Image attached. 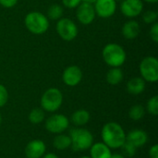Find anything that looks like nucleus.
Instances as JSON below:
<instances>
[{"label": "nucleus", "mask_w": 158, "mask_h": 158, "mask_svg": "<svg viewBox=\"0 0 158 158\" xmlns=\"http://www.w3.org/2000/svg\"><path fill=\"white\" fill-rule=\"evenodd\" d=\"M82 2H86V3H90V4H94L96 0H81Z\"/></svg>", "instance_id": "obj_35"}, {"label": "nucleus", "mask_w": 158, "mask_h": 158, "mask_svg": "<svg viewBox=\"0 0 158 158\" xmlns=\"http://www.w3.org/2000/svg\"><path fill=\"white\" fill-rule=\"evenodd\" d=\"M124 74L120 68H111L106 73V79L110 85H118L123 80Z\"/></svg>", "instance_id": "obj_20"}, {"label": "nucleus", "mask_w": 158, "mask_h": 158, "mask_svg": "<svg viewBox=\"0 0 158 158\" xmlns=\"http://www.w3.org/2000/svg\"><path fill=\"white\" fill-rule=\"evenodd\" d=\"M44 111L42 108H33L29 114V121L37 125L44 120Z\"/></svg>", "instance_id": "obj_22"}, {"label": "nucleus", "mask_w": 158, "mask_h": 158, "mask_svg": "<svg viewBox=\"0 0 158 158\" xmlns=\"http://www.w3.org/2000/svg\"><path fill=\"white\" fill-rule=\"evenodd\" d=\"M18 3V0H0V5L6 8H11L15 6Z\"/></svg>", "instance_id": "obj_30"}, {"label": "nucleus", "mask_w": 158, "mask_h": 158, "mask_svg": "<svg viewBox=\"0 0 158 158\" xmlns=\"http://www.w3.org/2000/svg\"><path fill=\"white\" fill-rule=\"evenodd\" d=\"M8 100V92L6 88L0 84V107H3Z\"/></svg>", "instance_id": "obj_27"}, {"label": "nucleus", "mask_w": 158, "mask_h": 158, "mask_svg": "<svg viewBox=\"0 0 158 158\" xmlns=\"http://www.w3.org/2000/svg\"><path fill=\"white\" fill-rule=\"evenodd\" d=\"M145 115V109L142 105H134L131 107L129 111V117L132 120H140Z\"/></svg>", "instance_id": "obj_23"}, {"label": "nucleus", "mask_w": 158, "mask_h": 158, "mask_svg": "<svg viewBox=\"0 0 158 158\" xmlns=\"http://www.w3.org/2000/svg\"><path fill=\"white\" fill-rule=\"evenodd\" d=\"M1 122H2V117H1V114H0V125H1Z\"/></svg>", "instance_id": "obj_37"}, {"label": "nucleus", "mask_w": 158, "mask_h": 158, "mask_svg": "<svg viewBox=\"0 0 158 158\" xmlns=\"http://www.w3.org/2000/svg\"><path fill=\"white\" fill-rule=\"evenodd\" d=\"M121 148L123 149L124 154H125L127 156H129V157H133V156H135L136 150H137V148H136L132 143H131L128 142V141H126V142L123 143V145H122Z\"/></svg>", "instance_id": "obj_26"}, {"label": "nucleus", "mask_w": 158, "mask_h": 158, "mask_svg": "<svg viewBox=\"0 0 158 158\" xmlns=\"http://www.w3.org/2000/svg\"><path fill=\"white\" fill-rule=\"evenodd\" d=\"M140 31H141L140 24L136 20H129L124 23L121 32L126 39L133 40L138 37V35L140 34Z\"/></svg>", "instance_id": "obj_16"}, {"label": "nucleus", "mask_w": 158, "mask_h": 158, "mask_svg": "<svg viewBox=\"0 0 158 158\" xmlns=\"http://www.w3.org/2000/svg\"><path fill=\"white\" fill-rule=\"evenodd\" d=\"M104 61L111 68H119L126 61V52L124 48L115 43L106 44L102 52Z\"/></svg>", "instance_id": "obj_3"}, {"label": "nucleus", "mask_w": 158, "mask_h": 158, "mask_svg": "<svg viewBox=\"0 0 158 158\" xmlns=\"http://www.w3.org/2000/svg\"><path fill=\"white\" fill-rule=\"evenodd\" d=\"M94 4L95 14L103 19L112 17L117 10L116 0H96Z\"/></svg>", "instance_id": "obj_10"}, {"label": "nucleus", "mask_w": 158, "mask_h": 158, "mask_svg": "<svg viewBox=\"0 0 158 158\" xmlns=\"http://www.w3.org/2000/svg\"><path fill=\"white\" fill-rule=\"evenodd\" d=\"M80 158H91L90 156H81V157Z\"/></svg>", "instance_id": "obj_36"}, {"label": "nucleus", "mask_w": 158, "mask_h": 158, "mask_svg": "<svg viewBox=\"0 0 158 158\" xmlns=\"http://www.w3.org/2000/svg\"><path fill=\"white\" fill-rule=\"evenodd\" d=\"M56 32L62 40L70 42L77 37L78 27L70 19L61 18L56 22Z\"/></svg>", "instance_id": "obj_7"}, {"label": "nucleus", "mask_w": 158, "mask_h": 158, "mask_svg": "<svg viewBox=\"0 0 158 158\" xmlns=\"http://www.w3.org/2000/svg\"><path fill=\"white\" fill-rule=\"evenodd\" d=\"M82 1L81 0H62V4L65 7L68 8H76Z\"/></svg>", "instance_id": "obj_29"}, {"label": "nucleus", "mask_w": 158, "mask_h": 158, "mask_svg": "<svg viewBox=\"0 0 158 158\" xmlns=\"http://www.w3.org/2000/svg\"><path fill=\"white\" fill-rule=\"evenodd\" d=\"M27 30L36 35L43 34L49 28V20L45 15L38 11H32L26 15L24 19Z\"/></svg>", "instance_id": "obj_4"}, {"label": "nucleus", "mask_w": 158, "mask_h": 158, "mask_svg": "<svg viewBox=\"0 0 158 158\" xmlns=\"http://www.w3.org/2000/svg\"><path fill=\"white\" fill-rule=\"evenodd\" d=\"M149 157L150 158H158V145L154 144L150 150H149Z\"/></svg>", "instance_id": "obj_31"}, {"label": "nucleus", "mask_w": 158, "mask_h": 158, "mask_svg": "<svg viewBox=\"0 0 158 158\" xmlns=\"http://www.w3.org/2000/svg\"><path fill=\"white\" fill-rule=\"evenodd\" d=\"M143 3L142 0H123L120 5L121 13L127 18H135L142 14Z\"/></svg>", "instance_id": "obj_12"}, {"label": "nucleus", "mask_w": 158, "mask_h": 158, "mask_svg": "<svg viewBox=\"0 0 158 158\" xmlns=\"http://www.w3.org/2000/svg\"><path fill=\"white\" fill-rule=\"evenodd\" d=\"M142 1H144V2H147V3H151V4H155V3H157L158 0H142Z\"/></svg>", "instance_id": "obj_34"}, {"label": "nucleus", "mask_w": 158, "mask_h": 158, "mask_svg": "<svg viewBox=\"0 0 158 158\" xmlns=\"http://www.w3.org/2000/svg\"><path fill=\"white\" fill-rule=\"evenodd\" d=\"M150 37L153 40L154 43H158V24L157 22H155L152 24V27L150 29Z\"/></svg>", "instance_id": "obj_28"}, {"label": "nucleus", "mask_w": 158, "mask_h": 158, "mask_svg": "<svg viewBox=\"0 0 158 158\" xmlns=\"http://www.w3.org/2000/svg\"><path fill=\"white\" fill-rule=\"evenodd\" d=\"M90 118H91L90 113L85 109L76 110L71 115V122L76 127H82L86 125L90 121Z\"/></svg>", "instance_id": "obj_18"}, {"label": "nucleus", "mask_w": 158, "mask_h": 158, "mask_svg": "<svg viewBox=\"0 0 158 158\" xmlns=\"http://www.w3.org/2000/svg\"><path fill=\"white\" fill-rule=\"evenodd\" d=\"M145 81L141 77H134L131 79L127 83V92L132 95H138L145 90Z\"/></svg>", "instance_id": "obj_17"}, {"label": "nucleus", "mask_w": 158, "mask_h": 158, "mask_svg": "<svg viewBox=\"0 0 158 158\" xmlns=\"http://www.w3.org/2000/svg\"><path fill=\"white\" fill-rule=\"evenodd\" d=\"M111 158H126L123 155H121V154H112V156H111Z\"/></svg>", "instance_id": "obj_33"}, {"label": "nucleus", "mask_w": 158, "mask_h": 158, "mask_svg": "<svg viewBox=\"0 0 158 158\" xmlns=\"http://www.w3.org/2000/svg\"><path fill=\"white\" fill-rule=\"evenodd\" d=\"M146 109L148 111L149 114H151L152 116H157L158 115V96L155 95L153 97H151L146 105Z\"/></svg>", "instance_id": "obj_24"}, {"label": "nucleus", "mask_w": 158, "mask_h": 158, "mask_svg": "<svg viewBox=\"0 0 158 158\" xmlns=\"http://www.w3.org/2000/svg\"><path fill=\"white\" fill-rule=\"evenodd\" d=\"M103 143L110 149H119L126 142V132L117 122L110 121L106 123L101 131Z\"/></svg>", "instance_id": "obj_1"}, {"label": "nucleus", "mask_w": 158, "mask_h": 158, "mask_svg": "<svg viewBox=\"0 0 158 158\" xmlns=\"http://www.w3.org/2000/svg\"><path fill=\"white\" fill-rule=\"evenodd\" d=\"M63 7L58 4H53L49 6L47 10V19L52 20H58L63 16Z\"/></svg>", "instance_id": "obj_21"}, {"label": "nucleus", "mask_w": 158, "mask_h": 158, "mask_svg": "<svg viewBox=\"0 0 158 158\" xmlns=\"http://www.w3.org/2000/svg\"><path fill=\"white\" fill-rule=\"evenodd\" d=\"M89 150L91 158H111L112 156L111 149L103 142L93 143Z\"/></svg>", "instance_id": "obj_15"}, {"label": "nucleus", "mask_w": 158, "mask_h": 158, "mask_svg": "<svg viewBox=\"0 0 158 158\" xmlns=\"http://www.w3.org/2000/svg\"><path fill=\"white\" fill-rule=\"evenodd\" d=\"M141 78L145 81L155 83L158 81V60L156 56H146L140 63Z\"/></svg>", "instance_id": "obj_6"}, {"label": "nucleus", "mask_w": 158, "mask_h": 158, "mask_svg": "<svg viewBox=\"0 0 158 158\" xmlns=\"http://www.w3.org/2000/svg\"><path fill=\"white\" fill-rule=\"evenodd\" d=\"M69 137L71 140V149L74 152H82L89 150L94 143V136L92 132L81 127L70 130Z\"/></svg>", "instance_id": "obj_2"}, {"label": "nucleus", "mask_w": 158, "mask_h": 158, "mask_svg": "<svg viewBox=\"0 0 158 158\" xmlns=\"http://www.w3.org/2000/svg\"><path fill=\"white\" fill-rule=\"evenodd\" d=\"M71 145V140L69 135L59 133L56 134V136L53 140V146L59 151H64L69 148Z\"/></svg>", "instance_id": "obj_19"}, {"label": "nucleus", "mask_w": 158, "mask_h": 158, "mask_svg": "<svg viewBox=\"0 0 158 158\" xmlns=\"http://www.w3.org/2000/svg\"><path fill=\"white\" fill-rule=\"evenodd\" d=\"M76 8V17L79 22L83 25H89L93 23L96 16L94 4L81 2Z\"/></svg>", "instance_id": "obj_9"}, {"label": "nucleus", "mask_w": 158, "mask_h": 158, "mask_svg": "<svg viewBox=\"0 0 158 158\" xmlns=\"http://www.w3.org/2000/svg\"><path fill=\"white\" fill-rule=\"evenodd\" d=\"M40 103L44 111L50 113L56 112L62 106L63 94L57 88H49L43 94Z\"/></svg>", "instance_id": "obj_5"}, {"label": "nucleus", "mask_w": 158, "mask_h": 158, "mask_svg": "<svg viewBox=\"0 0 158 158\" xmlns=\"http://www.w3.org/2000/svg\"><path fill=\"white\" fill-rule=\"evenodd\" d=\"M158 19V13L154 10H148L143 13V20L146 24H154L156 22Z\"/></svg>", "instance_id": "obj_25"}, {"label": "nucleus", "mask_w": 158, "mask_h": 158, "mask_svg": "<svg viewBox=\"0 0 158 158\" xmlns=\"http://www.w3.org/2000/svg\"><path fill=\"white\" fill-rule=\"evenodd\" d=\"M42 158H59L56 154L54 153H47V154H44V156Z\"/></svg>", "instance_id": "obj_32"}, {"label": "nucleus", "mask_w": 158, "mask_h": 158, "mask_svg": "<svg viewBox=\"0 0 158 158\" xmlns=\"http://www.w3.org/2000/svg\"><path fill=\"white\" fill-rule=\"evenodd\" d=\"M126 141L132 143L136 148H140L147 143L148 135L141 129H134L126 134Z\"/></svg>", "instance_id": "obj_14"}, {"label": "nucleus", "mask_w": 158, "mask_h": 158, "mask_svg": "<svg viewBox=\"0 0 158 158\" xmlns=\"http://www.w3.org/2000/svg\"><path fill=\"white\" fill-rule=\"evenodd\" d=\"M62 80L67 86H77L82 80V71L78 66H69L65 69L62 74Z\"/></svg>", "instance_id": "obj_11"}, {"label": "nucleus", "mask_w": 158, "mask_h": 158, "mask_svg": "<svg viewBox=\"0 0 158 158\" xmlns=\"http://www.w3.org/2000/svg\"><path fill=\"white\" fill-rule=\"evenodd\" d=\"M69 126V119L67 116L63 114H55L50 116L44 123V127L47 131L59 134L63 133L66 130H68Z\"/></svg>", "instance_id": "obj_8"}, {"label": "nucleus", "mask_w": 158, "mask_h": 158, "mask_svg": "<svg viewBox=\"0 0 158 158\" xmlns=\"http://www.w3.org/2000/svg\"><path fill=\"white\" fill-rule=\"evenodd\" d=\"M46 152V145L42 140H32L25 147L27 158H42Z\"/></svg>", "instance_id": "obj_13"}]
</instances>
